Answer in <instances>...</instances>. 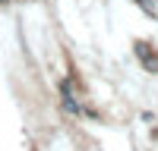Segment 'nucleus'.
<instances>
[{
  "instance_id": "obj_2",
  "label": "nucleus",
  "mask_w": 158,
  "mask_h": 151,
  "mask_svg": "<svg viewBox=\"0 0 158 151\" xmlns=\"http://www.w3.org/2000/svg\"><path fill=\"white\" fill-rule=\"evenodd\" d=\"M136 3L146 10V13H152V16H155V0H136Z\"/></svg>"
},
{
  "instance_id": "obj_1",
  "label": "nucleus",
  "mask_w": 158,
  "mask_h": 151,
  "mask_svg": "<svg viewBox=\"0 0 158 151\" xmlns=\"http://www.w3.org/2000/svg\"><path fill=\"white\" fill-rule=\"evenodd\" d=\"M63 107H67L70 113H76V110H79V104H76V98L70 95V85H63Z\"/></svg>"
}]
</instances>
